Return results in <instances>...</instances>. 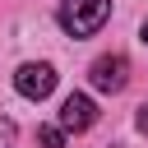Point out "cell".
<instances>
[{"mask_svg": "<svg viewBox=\"0 0 148 148\" xmlns=\"http://www.w3.org/2000/svg\"><path fill=\"white\" fill-rule=\"evenodd\" d=\"M111 18V0H60V28L69 37H92Z\"/></svg>", "mask_w": 148, "mask_h": 148, "instance_id": "1", "label": "cell"}, {"mask_svg": "<svg viewBox=\"0 0 148 148\" xmlns=\"http://www.w3.org/2000/svg\"><path fill=\"white\" fill-rule=\"evenodd\" d=\"M14 88H18V97L42 102V97L56 92V69H51L46 60H28V65H18V74H14Z\"/></svg>", "mask_w": 148, "mask_h": 148, "instance_id": "2", "label": "cell"}, {"mask_svg": "<svg viewBox=\"0 0 148 148\" xmlns=\"http://www.w3.org/2000/svg\"><path fill=\"white\" fill-rule=\"evenodd\" d=\"M88 79H92L97 92H120V88L130 83V60H125L120 51H116V56H97L92 69H88Z\"/></svg>", "mask_w": 148, "mask_h": 148, "instance_id": "3", "label": "cell"}, {"mask_svg": "<svg viewBox=\"0 0 148 148\" xmlns=\"http://www.w3.org/2000/svg\"><path fill=\"white\" fill-rule=\"evenodd\" d=\"M92 125H97V102L83 97V92H69V97L60 102V130H65V134H83V130H92Z\"/></svg>", "mask_w": 148, "mask_h": 148, "instance_id": "4", "label": "cell"}, {"mask_svg": "<svg viewBox=\"0 0 148 148\" xmlns=\"http://www.w3.org/2000/svg\"><path fill=\"white\" fill-rule=\"evenodd\" d=\"M37 148H65V130L60 125H42L37 130Z\"/></svg>", "mask_w": 148, "mask_h": 148, "instance_id": "5", "label": "cell"}, {"mask_svg": "<svg viewBox=\"0 0 148 148\" xmlns=\"http://www.w3.org/2000/svg\"><path fill=\"white\" fill-rule=\"evenodd\" d=\"M0 148H18V130L9 116H0Z\"/></svg>", "mask_w": 148, "mask_h": 148, "instance_id": "6", "label": "cell"}, {"mask_svg": "<svg viewBox=\"0 0 148 148\" xmlns=\"http://www.w3.org/2000/svg\"><path fill=\"white\" fill-rule=\"evenodd\" d=\"M134 120H139V130H143V134H148V102H143V106H139V116H134Z\"/></svg>", "mask_w": 148, "mask_h": 148, "instance_id": "7", "label": "cell"}, {"mask_svg": "<svg viewBox=\"0 0 148 148\" xmlns=\"http://www.w3.org/2000/svg\"><path fill=\"white\" fill-rule=\"evenodd\" d=\"M143 46H148V18H143Z\"/></svg>", "mask_w": 148, "mask_h": 148, "instance_id": "8", "label": "cell"}]
</instances>
